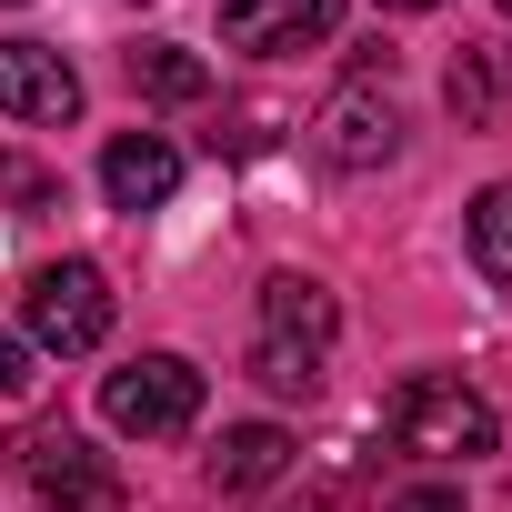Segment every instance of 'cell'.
Listing matches in <instances>:
<instances>
[{
	"instance_id": "6",
	"label": "cell",
	"mask_w": 512,
	"mask_h": 512,
	"mask_svg": "<svg viewBox=\"0 0 512 512\" xmlns=\"http://www.w3.org/2000/svg\"><path fill=\"white\" fill-rule=\"evenodd\" d=\"M342 31V0H221V41L251 61H292Z\"/></svg>"
},
{
	"instance_id": "11",
	"label": "cell",
	"mask_w": 512,
	"mask_h": 512,
	"mask_svg": "<svg viewBox=\"0 0 512 512\" xmlns=\"http://www.w3.org/2000/svg\"><path fill=\"white\" fill-rule=\"evenodd\" d=\"M292 472V432L282 422H241V432H221V452H211V482L221 492H262V482H282Z\"/></svg>"
},
{
	"instance_id": "20",
	"label": "cell",
	"mask_w": 512,
	"mask_h": 512,
	"mask_svg": "<svg viewBox=\"0 0 512 512\" xmlns=\"http://www.w3.org/2000/svg\"><path fill=\"white\" fill-rule=\"evenodd\" d=\"M502 11H512V0H502Z\"/></svg>"
},
{
	"instance_id": "12",
	"label": "cell",
	"mask_w": 512,
	"mask_h": 512,
	"mask_svg": "<svg viewBox=\"0 0 512 512\" xmlns=\"http://www.w3.org/2000/svg\"><path fill=\"white\" fill-rule=\"evenodd\" d=\"M131 91H141V101L191 111V101H211V71H201L181 41H141V51H131Z\"/></svg>"
},
{
	"instance_id": "4",
	"label": "cell",
	"mask_w": 512,
	"mask_h": 512,
	"mask_svg": "<svg viewBox=\"0 0 512 512\" xmlns=\"http://www.w3.org/2000/svg\"><path fill=\"white\" fill-rule=\"evenodd\" d=\"M21 322H31V352H101L111 342V282L101 262H41L31 292H21Z\"/></svg>"
},
{
	"instance_id": "13",
	"label": "cell",
	"mask_w": 512,
	"mask_h": 512,
	"mask_svg": "<svg viewBox=\"0 0 512 512\" xmlns=\"http://www.w3.org/2000/svg\"><path fill=\"white\" fill-rule=\"evenodd\" d=\"M462 241H472V272H482L492 292H512V181H492V191L472 201Z\"/></svg>"
},
{
	"instance_id": "5",
	"label": "cell",
	"mask_w": 512,
	"mask_h": 512,
	"mask_svg": "<svg viewBox=\"0 0 512 512\" xmlns=\"http://www.w3.org/2000/svg\"><path fill=\"white\" fill-rule=\"evenodd\" d=\"M312 151H322L332 171H382V161H402V111H392V91H372V71L342 81V91L312 111Z\"/></svg>"
},
{
	"instance_id": "19",
	"label": "cell",
	"mask_w": 512,
	"mask_h": 512,
	"mask_svg": "<svg viewBox=\"0 0 512 512\" xmlns=\"http://www.w3.org/2000/svg\"><path fill=\"white\" fill-rule=\"evenodd\" d=\"M272 512H322V502H272Z\"/></svg>"
},
{
	"instance_id": "9",
	"label": "cell",
	"mask_w": 512,
	"mask_h": 512,
	"mask_svg": "<svg viewBox=\"0 0 512 512\" xmlns=\"http://www.w3.org/2000/svg\"><path fill=\"white\" fill-rule=\"evenodd\" d=\"M332 332H342V302H332L312 272H272V282H262V342L332 352Z\"/></svg>"
},
{
	"instance_id": "3",
	"label": "cell",
	"mask_w": 512,
	"mask_h": 512,
	"mask_svg": "<svg viewBox=\"0 0 512 512\" xmlns=\"http://www.w3.org/2000/svg\"><path fill=\"white\" fill-rule=\"evenodd\" d=\"M101 422L131 432V442H181L201 422V372L181 352H141V362H121L101 382Z\"/></svg>"
},
{
	"instance_id": "15",
	"label": "cell",
	"mask_w": 512,
	"mask_h": 512,
	"mask_svg": "<svg viewBox=\"0 0 512 512\" xmlns=\"http://www.w3.org/2000/svg\"><path fill=\"white\" fill-rule=\"evenodd\" d=\"M0 191H11L21 211H51V201H61V181H51V171H31L21 151H0Z\"/></svg>"
},
{
	"instance_id": "14",
	"label": "cell",
	"mask_w": 512,
	"mask_h": 512,
	"mask_svg": "<svg viewBox=\"0 0 512 512\" xmlns=\"http://www.w3.org/2000/svg\"><path fill=\"white\" fill-rule=\"evenodd\" d=\"M251 382L282 392V402H312V392H322V352H302V342H251Z\"/></svg>"
},
{
	"instance_id": "17",
	"label": "cell",
	"mask_w": 512,
	"mask_h": 512,
	"mask_svg": "<svg viewBox=\"0 0 512 512\" xmlns=\"http://www.w3.org/2000/svg\"><path fill=\"white\" fill-rule=\"evenodd\" d=\"M392 512H462V492H452V482H412Z\"/></svg>"
},
{
	"instance_id": "7",
	"label": "cell",
	"mask_w": 512,
	"mask_h": 512,
	"mask_svg": "<svg viewBox=\"0 0 512 512\" xmlns=\"http://www.w3.org/2000/svg\"><path fill=\"white\" fill-rule=\"evenodd\" d=\"M0 111L31 131H61V121H81V71L51 41H0Z\"/></svg>"
},
{
	"instance_id": "8",
	"label": "cell",
	"mask_w": 512,
	"mask_h": 512,
	"mask_svg": "<svg viewBox=\"0 0 512 512\" xmlns=\"http://www.w3.org/2000/svg\"><path fill=\"white\" fill-rule=\"evenodd\" d=\"M101 191H111V211H161V201L181 191V151H171L161 131H121V141L101 151Z\"/></svg>"
},
{
	"instance_id": "2",
	"label": "cell",
	"mask_w": 512,
	"mask_h": 512,
	"mask_svg": "<svg viewBox=\"0 0 512 512\" xmlns=\"http://www.w3.org/2000/svg\"><path fill=\"white\" fill-rule=\"evenodd\" d=\"M11 472H21L31 512H121V502H131V492H121V472H111V452H91L71 422L21 432V442H11Z\"/></svg>"
},
{
	"instance_id": "1",
	"label": "cell",
	"mask_w": 512,
	"mask_h": 512,
	"mask_svg": "<svg viewBox=\"0 0 512 512\" xmlns=\"http://www.w3.org/2000/svg\"><path fill=\"white\" fill-rule=\"evenodd\" d=\"M492 442H502V422H492V402L462 372H412L392 392V452H412V462H482Z\"/></svg>"
},
{
	"instance_id": "10",
	"label": "cell",
	"mask_w": 512,
	"mask_h": 512,
	"mask_svg": "<svg viewBox=\"0 0 512 512\" xmlns=\"http://www.w3.org/2000/svg\"><path fill=\"white\" fill-rule=\"evenodd\" d=\"M442 101H452V121H462V131L502 121V111H512V51H502V41H462V51H452V71H442Z\"/></svg>"
},
{
	"instance_id": "18",
	"label": "cell",
	"mask_w": 512,
	"mask_h": 512,
	"mask_svg": "<svg viewBox=\"0 0 512 512\" xmlns=\"http://www.w3.org/2000/svg\"><path fill=\"white\" fill-rule=\"evenodd\" d=\"M372 11H442V0H372Z\"/></svg>"
},
{
	"instance_id": "16",
	"label": "cell",
	"mask_w": 512,
	"mask_h": 512,
	"mask_svg": "<svg viewBox=\"0 0 512 512\" xmlns=\"http://www.w3.org/2000/svg\"><path fill=\"white\" fill-rule=\"evenodd\" d=\"M41 372H31V342L21 332H0V402H11V392H31Z\"/></svg>"
}]
</instances>
